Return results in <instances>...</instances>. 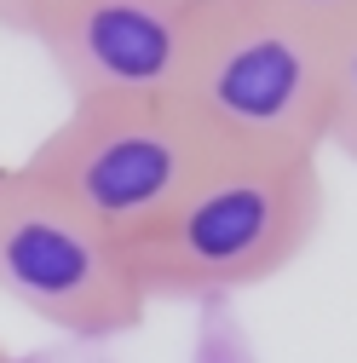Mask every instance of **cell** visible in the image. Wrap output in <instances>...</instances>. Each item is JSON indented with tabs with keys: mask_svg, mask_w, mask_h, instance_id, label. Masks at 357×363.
Masks as SVG:
<instances>
[{
	"mask_svg": "<svg viewBox=\"0 0 357 363\" xmlns=\"http://www.w3.org/2000/svg\"><path fill=\"white\" fill-rule=\"evenodd\" d=\"M213 156V133L173 93H156L75 99L69 116L23 156V167L127 254L178 208Z\"/></svg>",
	"mask_w": 357,
	"mask_h": 363,
	"instance_id": "cell-3",
	"label": "cell"
},
{
	"mask_svg": "<svg viewBox=\"0 0 357 363\" xmlns=\"http://www.w3.org/2000/svg\"><path fill=\"white\" fill-rule=\"evenodd\" d=\"M173 99L219 150L317 156L329 133V35L271 0H202Z\"/></svg>",
	"mask_w": 357,
	"mask_h": 363,
	"instance_id": "cell-2",
	"label": "cell"
},
{
	"mask_svg": "<svg viewBox=\"0 0 357 363\" xmlns=\"http://www.w3.org/2000/svg\"><path fill=\"white\" fill-rule=\"evenodd\" d=\"M271 6L300 18V23H311V29H323V35H334L340 23L357 18V0H271Z\"/></svg>",
	"mask_w": 357,
	"mask_h": 363,
	"instance_id": "cell-7",
	"label": "cell"
},
{
	"mask_svg": "<svg viewBox=\"0 0 357 363\" xmlns=\"http://www.w3.org/2000/svg\"><path fill=\"white\" fill-rule=\"evenodd\" d=\"M323 150H340L357 167V18L329 35V133Z\"/></svg>",
	"mask_w": 357,
	"mask_h": 363,
	"instance_id": "cell-6",
	"label": "cell"
},
{
	"mask_svg": "<svg viewBox=\"0 0 357 363\" xmlns=\"http://www.w3.org/2000/svg\"><path fill=\"white\" fill-rule=\"evenodd\" d=\"M0 294L75 340L132 335L150 311L127 254L23 162H0Z\"/></svg>",
	"mask_w": 357,
	"mask_h": 363,
	"instance_id": "cell-4",
	"label": "cell"
},
{
	"mask_svg": "<svg viewBox=\"0 0 357 363\" xmlns=\"http://www.w3.org/2000/svg\"><path fill=\"white\" fill-rule=\"evenodd\" d=\"M58 6H64V0H0V29L35 40V35H40V23H47Z\"/></svg>",
	"mask_w": 357,
	"mask_h": 363,
	"instance_id": "cell-8",
	"label": "cell"
},
{
	"mask_svg": "<svg viewBox=\"0 0 357 363\" xmlns=\"http://www.w3.org/2000/svg\"><path fill=\"white\" fill-rule=\"evenodd\" d=\"M202 0H64L35 47L75 99H156L173 93L178 58Z\"/></svg>",
	"mask_w": 357,
	"mask_h": 363,
	"instance_id": "cell-5",
	"label": "cell"
},
{
	"mask_svg": "<svg viewBox=\"0 0 357 363\" xmlns=\"http://www.w3.org/2000/svg\"><path fill=\"white\" fill-rule=\"evenodd\" d=\"M317 156L219 150L156 231L127 248V271L144 300H208L283 277L323 231Z\"/></svg>",
	"mask_w": 357,
	"mask_h": 363,
	"instance_id": "cell-1",
	"label": "cell"
},
{
	"mask_svg": "<svg viewBox=\"0 0 357 363\" xmlns=\"http://www.w3.org/2000/svg\"><path fill=\"white\" fill-rule=\"evenodd\" d=\"M0 363H18V357H12V352H6V346H0Z\"/></svg>",
	"mask_w": 357,
	"mask_h": 363,
	"instance_id": "cell-9",
	"label": "cell"
}]
</instances>
